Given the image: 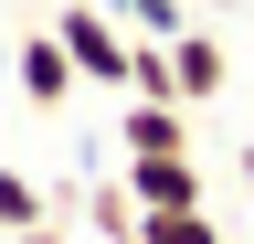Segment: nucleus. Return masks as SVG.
Returning a JSON list of instances; mask_svg holds the SVG:
<instances>
[{"label":"nucleus","instance_id":"1","mask_svg":"<svg viewBox=\"0 0 254 244\" xmlns=\"http://www.w3.org/2000/svg\"><path fill=\"white\" fill-rule=\"evenodd\" d=\"M53 32H64V53H74V75H85V85H117V96H127V75H138V32H127L106 0H64Z\"/></svg>","mask_w":254,"mask_h":244},{"label":"nucleus","instance_id":"2","mask_svg":"<svg viewBox=\"0 0 254 244\" xmlns=\"http://www.w3.org/2000/svg\"><path fill=\"white\" fill-rule=\"evenodd\" d=\"M11 75H21V96H32V106H64V96H74V85H85L53 21H43V32H21V43H11Z\"/></svg>","mask_w":254,"mask_h":244},{"label":"nucleus","instance_id":"3","mask_svg":"<svg viewBox=\"0 0 254 244\" xmlns=\"http://www.w3.org/2000/svg\"><path fill=\"white\" fill-rule=\"evenodd\" d=\"M117 138H127V160H190V106H159V96H127V117H117Z\"/></svg>","mask_w":254,"mask_h":244},{"label":"nucleus","instance_id":"4","mask_svg":"<svg viewBox=\"0 0 254 244\" xmlns=\"http://www.w3.org/2000/svg\"><path fill=\"white\" fill-rule=\"evenodd\" d=\"M127 202L138 212H201V160H127Z\"/></svg>","mask_w":254,"mask_h":244},{"label":"nucleus","instance_id":"5","mask_svg":"<svg viewBox=\"0 0 254 244\" xmlns=\"http://www.w3.org/2000/svg\"><path fill=\"white\" fill-rule=\"evenodd\" d=\"M170 75H180V106L222 96V43H212V32H180V43H170Z\"/></svg>","mask_w":254,"mask_h":244},{"label":"nucleus","instance_id":"6","mask_svg":"<svg viewBox=\"0 0 254 244\" xmlns=\"http://www.w3.org/2000/svg\"><path fill=\"white\" fill-rule=\"evenodd\" d=\"M0 234H43V191H32L11 160H0Z\"/></svg>","mask_w":254,"mask_h":244},{"label":"nucleus","instance_id":"7","mask_svg":"<svg viewBox=\"0 0 254 244\" xmlns=\"http://www.w3.org/2000/svg\"><path fill=\"white\" fill-rule=\"evenodd\" d=\"M138 244H222L212 212H138Z\"/></svg>","mask_w":254,"mask_h":244},{"label":"nucleus","instance_id":"8","mask_svg":"<svg viewBox=\"0 0 254 244\" xmlns=\"http://www.w3.org/2000/svg\"><path fill=\"white\" fill-rule=\"evenodd\" d=\"M0 75H11V43H0Z\"/></svg>","mask_w":254,"mask_h":244},{"label":"nucleus","instance_id":"9","mask_svg":"<svg viewBox=\"0 0 254 244\" xmlns=\"http://www.w3.org/2000/svg\"><path fill=\"white\" fill-rule=\"evenodd\" d=\"M244 160H254V128H244Z\"/></svg>","mask_w":254,"mask_h":244},{"label":"nucleus","instance_id":"10","mask_svg":"<svg viewBox=\"0 0 254 244\" xmlns=\"http://www.w3.org/2000/svg\"><path fill=\"white\" fill-rule=\"evenodd\" d=\"M21 244H53V234H21Z\"/></svg>","mask_w":254,"mask_h":244}]
</instances>
